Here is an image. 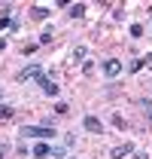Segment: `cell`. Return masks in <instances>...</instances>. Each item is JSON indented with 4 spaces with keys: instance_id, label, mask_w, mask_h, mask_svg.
<instances>
[{
    "instance_id": "1",
    "label": "cell",
    "mask_w": 152,
    "mask_h": 159,
    "mask_svg": "<svg viewBox=\"0 0 152 159\" xmlns=\"http://www.w3.org/2000/svg\"><path fill=\"white\" fill-rule=\"evenodd\" d=\"M19 135L21 138H37V141H52L58 132H55V125H21Z\"/></svg>"
},
{
    "instance_id": "2",
    "label": "cell",
    "mask_w": 152,
    "mask_h": 159,
    "mask_svg": "<svg viewBox=\"0 0 152 159\" xmlns=\"http://www.w3.org/2000/svg\"><path fill=\"white\" fill-rule=\"evenodd\" d=\"M40 77H43V64H27V67H21L19 74H15V80H21V83L24 80H34L37 83Z\"/></svg>"
},
{
    "instance_id": "3",
    "label": "cell",
    "mask_w": 152,
    "mask_h": 159,
    "mask_svg": "<svg viewBox=\"0 0 152 159\" xmlns=\"http://www.w3.org/2000/svg\"><path fill=\"white\" fill-rule=\"evenodd\" d=\"M100 70H103V77H119V74H122V70H125V64H122V61L119 58H107L103 61V64H100Z\"/></svg>"
},
{
    "instance_id": "4",
    "label": "cell",
    "mask_w": 152,
    "mask_h": 159,
    "mask_svg": "<svg viewBox=\"0 0 152 159\" xmlns=\"http://www.w3.org/2000/svg\"><path fill=\"white\" fill-rule=\"evenodd\" d=\"M37 86L43 89V95H49V98H58V92H61V89H58V86H55V83H52L49 77H46V74L37 80Z\"/></svg>"
},
{
    "instance_id": "5",
    "label": "cell",
    "mask_w": 152,
    "mask_h": 159,
    "mask_svg": "<svg viewBox=\"0 0 152 159\" xmlns=\"http://www.w3.org/2000/svg\"><path fill=\"white\" fill-rule=\"evenodd\" d=\"M82 125H85V132H91V135H103V122L97 116H82Z\"/></svg>"
},
{
    "instance_id": "6",
    "label": "cell",
    "mask_w": 152,
    "mask_h": 159,
    "mask_svg": "<svg viewBox=\"0 0 152 159\" xmlns=\"http://www.w3.org/2000/svg\"><path fill=\"white\" fill-rule=\"evenodd\" d=\"M49 153H52V144H46V141H37L31 147V156L34 159H49Z\"/></svg>"
},
{
    "instance_id": "7",
    "label": "cell",
    "mask_w": 152,
    "mask_h": 159,
    "mask_svg": "<svg viewBox=\"0 0 152 159\" xmlns=\"http://www.w3.org/2000/svg\"><path fill=\"white\" fill-rule=\"evenodd\" d=\"M131 153H134V144H131V141H125V144H116L113 150H110V156H113V159H125V156H131Z\"/></svg>"
},
{
    "instance_id": "8",
    "label": "cell",
    "mask_w": 152,
    "mask_h": 159,
    "mask_svg": "<svg viewBox=\"0 0 152 159\" xmlns=\"http://www.w3.org/2000/svg\"><path fill=\"white\" fill-rule=\"evenodd\" d=\"M19 28H21L19 19H12V16H0V31H12V34H15Z\"/></svg>"
},
{
    "instance_id": "9",
    "label": "cell",
    "mask_w": 152,
    "mask_h": 159,
    "mask_svg": "<svg viewBox=\"0 0 152 159\" xmlns=\"http://www.w3.org/2000/svg\"><path fill=\"white\" fill-rule=\"evenodd\" d=\"M49 16H52L49 6H31V19H34V21H46Z\"/></svg>"
},
{
    "instance_id": "10",
    "label": "cell",
    "mask_w": 152,
    "mask_h": 159,
    "mask_svg": "<svg viewBox=\"0 0 152 159\" xmlns=\"http://www.w3.org/2000/svg\"><path fill=\"white\" fill-rule=\"evenodd\" d=\"M85 9H88L85 3H70V19H82V16H85Z\"/></svg>"
},
{
    "instance_id": "11",
    "label": "cell",
    "mask_w": 152,
    "mask_h": 159,
    "mask_svg": "<svg viewBox=\"0 0 152 159\" xmlns=\"http://www.w3.org/2000/svg\"><path fill=\"white\" fill-rule=\"evenodd\" d=\"M55 113H58V116H67V113H70V104L58 101V104H55Z\"/></svg>"
},
{
    "instance_id": "12",
    "label": "cell",
    "mask_w": 152,
    "mask_h": 159,
    "mask_svg": "<svg viewBox=\"0 0 152 159\" xmlns=\"http://www.w3.org/2000/svg\"><path fill=\"white\" fill-rule=\"evenodd\" d=\"M143 67H146V61H143V58H134L128 70H131V74H137V70H143Z\"/></svg>"
},
{
    "instance_id": "13",
    "label": "cell",
    "mask_w": 152,
    "mask_h": 159,
    "mask_svg": "<svg viewBox=\"0 0 152 159\" xmlns=\"http://www.w3.org/2000/svg\"><path fill=\"white\" fill-rule=\"evenodd\" d=\"M12 113H15V110H12L9 104H0V119H9Z\"/></svg>"
},
{
    "instance_id": "14",
    "label": "cell",
    "mask_w": 152,
    "mask_h": 159,
    "mask_svg": "<svg viewBox=\"0 0 152 159\" xmlns=\"http://www.w3.org/2000/svg\"><path fill=\"white\" fill-rule=\"evenodd\" d=\"M128 34H131L134 40H137V37H143V25H131V28H128Z\"/></svg>"
},
{
    "instance_id": "15",
    "label": "cell",
    "mask_w": 152,
    "mask_h": 159,
    "mask_svg": "<svg viewBox=\"0 0 152 159\" xmlns=\"http://www.w3.org/2000/svg\"><path fill=\"white\" fill-rule=\"evenodd\" d=\"M85 58V46H76L73 49V61H82Z\"/></svg>"
},
{
    "instance_id": "16",
    "label": "cell",
    "mask_w": 152,
    "mask_h": 159,
    "mask_svg": "<svg viewBox=\"0 0 152 159\" xmlns=\"http://www.w3.org/2000/svg\"><path fill=\"white\" fill-rule=\"evenodd\" d=\"M64 150H67V147H52L49 156H52V159H64Z\"/></svg>"
},
{
    "instance_id": "17",
    "label": "cell",
    "mask_w": 152,
    "mask_h": 159,
    "mask_svg": "<svg viewBox=\"0 0 152 159\" xmlns=\"http://www.w3.org/2000/svg\"><path fill=\"white\" fill-rule=\"evenodd\" d=\"M40 43H43V46L52 43V31H43V34H40Z\"/></svg>"
},
{
    "instance_id": "18",
    "label": "cell",
    "mask_w": 152,
    "mask_h": 159,
    "mask_svg": "<svg viewBox=\"0 0 152 159\" xmlns=\"http://www.w3.org/2000/svg\"><path fill=\"white\" fill-rule=\"evenodd\" d=\"M143 104H146V116H149V122H152V104L149 101H143Z\"/></svg>"
},
{
    "instance_id": "19",
    "label": "cell",
    "mask_w": 152,
    "mask_h": 159,
    "mask_svg": "<svg viewBox=\"0 0 152 159\" xmlns=\"http://www.w3.org/2000/svg\"><path fill=\"white\" fill-rule=\"evenodd\" d=\"M143 61H146V64L152 67V52H146V55H143Z\"/></svg>"
},
{
    "instance_id": "20",
    "label": "cell",
    "mask_w": 152,
    "mask_h": 159,
    "mask_svg": "<svg viewBox=\"0 0 152 159\" xmlns=\"http://www.w3.org/2000/svg\"><path fill=\"white\" fill-rule=\"evenodd\" d=\"M0 49H6V37H0Z\"/></svg>"
},
{
    "instance_id": "21",
    "label": "cell",
    "mask_w": 152,
    "mask_h": 159,
    "mask_svg": "<svg viewBox=\"0 0 152 159\" xmlns=\"http://www.w3.org/2000/svg\"><path fill=\"white\" fill-rule=\"evenodd\" d=\"M0 159H3V147H0Z\"/></svg>"
},
{
    "instance_id": "22",
    "label": "cell",
    "mask_w": 152,
    "mask_h": 159,
    "mask_svg": "<svg viewBox=\"0 0 152 159\" xmlns=\"http://www.w3.org/2000/svg\"><path fill=\"white\" fill-rule=\"evenodd\" d=\"M70 159H73V156H70Z\"/></svg>"
}]
</instances>
